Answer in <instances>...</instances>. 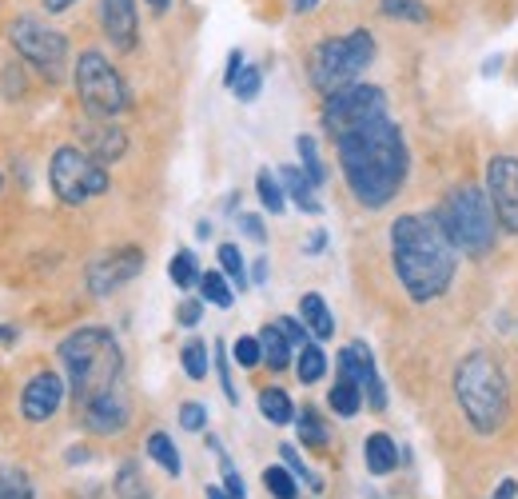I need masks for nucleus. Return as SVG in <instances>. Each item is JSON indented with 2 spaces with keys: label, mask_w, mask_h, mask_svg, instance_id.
Listing matches in <instances>:
<instances>
[{
  "label": "nucleus",
  "mask_w": 518,
  "mask_h": 499,
  "mask_svg": "<svg viewBox=\"0 0 518 499\" xmlns=\"http://www.w3.org/2000/svg\"><path fill=\"white\" fill-rule=\"evenodd\" d=\"M335 148H339L343 180L363 208H387L399 196L411 156H407L403 128L395 120L379 116L371 124H359V128L335 136Z\"/></svg>",
  "instance_id": "obj_1"
},
{
  "label": "nucleus",
  "mask_w": 518,
  "mask_h": 499,
  "mask_svg": "<svg viewBox=\"0 0 518 499\" xmlns=\"http://www.w3.org/2000/svg\"><path fill=\"white\" fill-rule=\"evenodd\" d=\"M391 264H395L403 292L415 304H427L451 288L459 252L435 216L411 212V216H399L391 224Z\"/></svg>",
  "instance_id": "obj_2"
},
{
  "label": "nucleus",
  "mask_w": 518,
  "mask_h": 499,
  "mask_svg": "<svg viewBox=\"0 0 518 499\" xmlns=\"http://www.w3.org/2000/svg\"><path fill=\"white\" fill-rule=\"evenodd\" d=\"M60 364L68 372V388H72V400L80 408L88 400L120 388V376H124L120 344L104 328H80V332H72L60 344Z\"/></svg>",
  "instance_id": "obj_3"
},
{
  "label": "nucleus",
  "mask_w": 518,
  "mask_h": 499,
  "mask_svg": "<svg viewBox=\"0 0 518 499\" xmlns=\"http://www.w3.org/2000/svg\"><path fill=\"white\" fill-rule=\"evenodd\" d=\"M455 400L467 424L479 436H495L511 416V384L507 368L491 352H471L455 368Z\"/></svg>",
  "instance_id": "obj_4"
},
{
  "label": "nucleus",
  "mask_w": 518,
  "mask_h": 499,
  "mask_svg": "<svg viewBox=\"0 0 518 499\" xmlns=\"http://www.w3.org/2000/svg\"><path fill=\"white\" fill-rule=\"evenodd\" d=\"M435 220L443 224L447 240L455 244V252L463 256H487L495 248L499 236V216L491 208V196L475 184H459L443 196V204L435 208Z\"/></svg>",
  "instance_id": "obj_5"
},
{
  "label": "nucleus",
  "mask_w": 518,
  "mask_h": 499,
  "mask_svg": "<svg viewBox=\"0 0 518 499\" xmlns=\"http://www.w3.org/2000/svg\"><path fill=\"white\" fill-rule=\"evenodd\" d=\"M375 60V36L367 28H351L343 36H331L323 40L315 52H311V84L331 96L347 84H355V76Z\"/></svg>",
  "instance_id": "obj_6"
},
{
  "label": "nucleus",
  "mask_w": 518,
  "mask_h": 499,
  "mask_svg": "<svg viewBox=\"0 0 518 499\" xmlns=\"http://www.w3.org/2000/svg\"><path fill=\"white\" fill-rule=\"evenodd\" d=\"M48 184H52V192L64 204H88V200H96V196L108 192V168L88 148L64 144V148L52 152Z\"/></svg>",
  "instance_id": "obj_7"
},
{
  "label": "nucleus",
  "mask_w": 518,
  "mask_h": 499,
  "mask_svg": "<svg viewBox=\"0 0 518 499\" xmlns=\"http://www.w3.org/2000/svg\"><path fill=\"white\" fill-rule=\"evenodd\" d=\"M76 96H80L84 112L96 120H112L116 112L128 108V88H124L120 72L108 64L104 52H92V48L76 56Z\"/></svg>",
  "instance_id": "obj_8"
},
{
  "label": "nucleus",
  "mask_w": 518,
  "mask_h": 499,
  "mask_svg": "<svg viewBox=\"0 0 518 499\" xmlns=\"http://www.w3.org/2000/svg\"><path fill=\"white\" fill-rule=\"evenodd\" d=\"M8 40L44 80H64V72H68V40H64V32L40 24L36 16H16L8 24Z\"/></svg>",
  "instance_id": "obj_9"
},
{
  "label": "nucleus",
  "mask_w": 518,
  "mask_h": 499,
  "mask_svg": "<svg viewBox=\"0 0 518 499\" xmlns=\"http://www.w3.org/2000/svg\"><path fill=\"white\" fill-rule=\"evenodd\" d=\"M379 116H387V96L375 84H347L323 100V128L331 136H343L359 124L379 120Z\"/></svg>",
  "instance_id": "obj_10"
},
{
  "label": "nucleus",
  "mask_w": 518,
  "mask_h": 499,
  "mask_svg": "<svg viewBox=\"0 0 518 499\" xmlns=\"http://www.w3.org/2000/svg\"><path fill=\"white\" fill-rule=\"evenodd\" d=\"M487 196L499 224L518 236V156H495L487 164Z\"/></svg>",
  "instance_id": "obj_11"
},
{
  "label": "nucleus",
  "mask_w": 518,
  "mask_h": 499,
  "mask_svg": "<svg viewBox=\"0 0 518 499\" xmlns=\"http://www.w3.org/2000/svg\"><path fill=\"white\" fill-rule=\"evenodd\" d=\"M140 268H144V252H140V248L108 252V256H100V260L88 268V288H92L96 296H108V292H116L120 284L136 280Z\"/></svg>",
  "instance_id": "obj_12"
},
{
  "label": "nucleus",
  "mask_w": 518,
  "mask_h": 499,
  "mask_svg": "<svg viewBox=\"0 0 518 499\" xmlns=\"http://www.w3.org/2000/svg\"><path fill=\"white\" fill-rule=\"evenodd\" d=\"M80 420H84V428L96 432V436H116V432H124L128 420H132V404H128V396H124V384L112 388V392H104V396H96V400H88V404L80 408Z\"/></svg>",
  "instance_id": "obj_13"
},
{
  "label": "nucleus",
  "mask_w": 518,
  "mask_h": 499,
  "mask_svg": "<svg viewBox=\"0 0 518 499\" xmlns=\"http://www.w3.org/2000/svg\"><path fill=\"white\" fill-rule=\"evenodd\" d=\"M60 400H64V380L56 372H36L28 384H24V396H20V416L28 424H44L60 412Z\"/></svg>",
  "instance_id": "obj_14"
},
{
  "label": "nucleus",
  "mask_w": 518,
  "mask_h": 499,
  "mask_svg": "<svg viewBox=\"0 0 518 499\" xmlns=\"http://www.w3.org/2000/svg\"><path fill=\"white\" fill-rule=\"evenodd\" d=\"M100 24L120 52L136 48V0H100Z\"/></svg>",
  "instance_id": "obj_15"
},
{
  "label": "nucleus",
  "mask_w": 518,
  "mask_h": 499,
  "mask_svg": "<svg viewBox=\"0 0 518 499\" xmlns=\"http://www.w3.org/2000/svg\"><path fill=\"white\" fill-rule=\"evenodd\" d=\"M84 144H88V152H92L100 164H112V160H120V156L128 152L124 128H116V124H108V120L88 124V128H84Z\"/></svg>",
  "instance_id": "obj_16"
},
{
  "label": "nucleus",
  "mask_w": 518,
  "mask_h": 499,
  "mask_svg": "<svg viewBox=\"0 0 518 499\" xmlns=\"http://www.w3.org/2000/svg\"><path fill=\"white\" fill-rule=\"evenodd\" d=\"M363 460H367V472H371V476H391V472L399 468V448H395L391 436L375 432V436H367V444H363Z\"/></svg>",
  "instance_id": "obj_17"
},
{
  "label": "nucleus",
  "mask_w": 518,
  "mask_h": 499,
  "mask_svg": "<svg viewBox=\"0 0 518 499\" xmlns=\"http://www.w3.org/2000/svg\"><path fill=\"white\" fill-rule=\"evenodd\" d=\"M279 184H283L287 200H295L307 216H319V212H323V204L311 196V192H315V184L307 180V172H303V168H279Z\"/></svg>",
  "instance_id": "obj_18"
},
{
  "label": "nucleus",
  "mask_w": 518,
  "mask_h": 499,
  "mask_svg": "<svg viewBox=\"0 0 518 499\" xmlns=\"http://www.w3.org/2000/svg\"><path fill=\"white\" fill-rule=\"evenodd\" d=\"M299 316H303V324H307L311 336H319V340H331V336H335V320H331V308L323 304V296L307 292V296L299 300Z\"/></svg>",
  "instance_id": "obj_19"
},
{
  "label": "nucleus",
  "mask_w": 518,
  "mask_h": 499,
  "mask_svg": "<svg viewBox=\"0 0 518 499\" xmlns=\"http://www.w3.org/2000/svg\"><path fill=\"white\" fill-rule=\"evenodd\" d=\"M259 348H263V364H267L271 372H283V368L291 364V352H295L279 324H267V328L259 332Z\"/></svg>",
  "instance_id": "obj_20"
},
{
  "label": "nucleus",
  "mask_w": 518,
  "mask_h": 499,
  "mask_svg": "<svg viewBox=\"0 0 518 499\" xmlns=\"http://www.w3.org/2000/svg\"><path fill=\"white\" fill-rule=\"evenodd\" d=\"M327 404H331V412H335V416H343V420L359 416V408H363V384L339 372V380H335V388H331Z\"/></svg>",
  "instance_id": "obj_21"
},
{
  "label": "nucleus",
  "mask_w": 518,
  "mask_h": 499,
  "mask_svg": "<svg viewBox=\"0 0 518 499\" xmlns=\"http://www.w3.org/2000/svg\"><path fill=\"white\" fill-rule=\"evenodd\" d=\"M339 372L351 376V380H359V384H367V380L375 376V356H371V348H367V344H347V348L339 352Z\"/></svg>",
  "instance_id": "obj_22"
},
{
  "label": "nucleus",
  "mask_w": 518,
  "mask_h": 499,
  "mask_svg": "<svg viewBox=\"0 0 518 499\" xmlns=\"http://www.w3.org/2000/svg\"><path fill=\"white\" fill-rule=\"evenodd\" d=\"M200 300L212 304V308H232V304H236L232 280H228L224 272H204V276H200Z\"/></svg>",
  "instance_id": "obj_23"
},
{
  "label": "nucleus",
  "mask_w": 518,
  "mask_h": 499,
  "mask_svg": "<svg viewBox=\"0 0 518 499\" xmlns=\"http://www.w3.org/2000/svg\"><path fill=\"white\" fill-rule=\"evenodd\" d=\"M116 499H152V488H148V480H144L136 460L120 464V472H116Z\"/></svg>",
  "instance_id": "obj_24"
},
{
  "label": "nucleus",
  "mask_w": 518,
  "mask_h": 499,
  "mask_svg": "<svg viewBox=\"0 0 518 499\" xmlns=\"http://www.w3.org/2000/svg\"><path fill=\"white\" fill-rule=\"evenodd\" d=\"M259 412H263L267 424H291V420H295L291 396L279 392V388H263V392H259Z\"/></svg>",
  "instance_id": "obj_25"
},
{
  "label": "nucleus",
  "mask_w": 518,
  "mask_h": 499,
  "mask_svg": "<svg viewBox=\"0 0 518 499\" xmlns=\"http://www.w3.org/2000/svg\"><path fill=\"white\" fill-rule=\"evenodd\" d=\"M148 456H152L168 476H180V472H184L180 452H176V444H172V436H168V432H152V436H148Z\"/></svg>",
  "instance_id": "obj_26"
},
{
  "label": "nucleus",
  "mask_w": 518,
  "mask_h": 499,
  "mask_svg": "<svg viewBox=\"0 0 518 499\" xmlns=\"http://www.w3.org/2000/svg\"><path fill=\"white\" fill-rule=\"evenodd\" d=\"M168 276H172V284H176V288H184V292H188V288H200V276H204V272H200L196 256H192L188 248H180V252L172 256V264H168Z\"/></svg>",
  "instance_id": "obj_27"
},
{
  "label": "nucleus",
  "mask_w": 518,
  "mask_h": 499,
  "mask_svg": "<svg viewBox=\"0 0 518 499\" xmlns=\"http://www.w3.org/2000/svg\"><path fill=\"white\" fill-rule=\"evenodd\" d=\"M295 372H299V384H319L323 372H327V356L319 344H303L299 348V360H295Z\"/></svg>",
  "instance_id": "obj_28"
},
{
  "label": "nucleus",
  "mask_w": 518,
  "mask_h": 499,
  "mask_svg": "<svg viewBox=\"0 0 518 499\" xmlns=\"http://www.w3.org/2000/svg\"><path fill=\"white\" fill-rule=\"evenodd\" d=\"M256 192H259V204L271 212V216H279L283 208H287V192H283V184H279V176H271L267 168L256 176Z\"/></svg>",
  "instance_id": "obj_29"
},
{
  "label": "nucleus",
  "mask_w": 518,
  "mask_h": 499,
  "mask_svg": "<svg viewBox=\"0 0 518 499\" xmlns=\"http://www.w3.org/2000/svg\"><path fill=\"white\" fill-rule=\"evenodd\" d=\"M295 152H299V160H303L307 180L319 188V184L327 180V168H323V160H319V144H315V136H299V140H295Z\"/></svg>",
  "instance_id": "obj_30"
},
{
  "label": "nucleus",
  "mask_w": 518,
  "mask_h": 499,
  "mask_svg": "<svg viewBox=\"0 0 518 499\" xmlns=\"http://www.w3.org/2000/svg\"><path fill=\"white\" fill-rule=\"evenodd\" d=\"M220 268H224V276L232 280V288L236 292H244L248 288V268H244V252L236 248V244H220Z\"/></svg>",
  "instance_id": "obj_31"
},
{
  "label": "nucleus",
  "mask_w": 518,
  "mask_h": 499,
  "mask_svg": "<svg viewBox=\"0 0 518 499\" xmlns=\"http://www.w3.org/2000/svg\"><path fill=\"white\" fill-rule=\"evenodd\" d=\"M379 8H383V16L407 20V24H427L431 20V12H427L423 0H379Z\"/></svg>",
  "instance_id": "obj_32"
},
{
  "label": "nucleus",
  "mask_w": 518,
  "mask_h": 499,
  "mask_svg": "<svg viewBox=\"0 0 518 499\" xmlns=\"http://www.w3.org/2000/svg\"><path fill=\"white\" fill-rule=\"evenodd\" d=\"M263 488L275 499H299V484H295L291 468H267L263 472Z\"/></svg>",
  "instance_id": "obj_33"
},
{
  "label": "nucleus",
  "mask_w": 518,
  "mask_h": 499,
  "mask_svg": "<svg viewBox=\"0 0 518 499\" xmlns=\"http://www.w3.org/2000/svg\"><path fill=\"white\" fill-rule=\"evenodd\" d=\"M180 364H184V372H188L192 380H204V376H208V344H204V340H188V344L180 348Z\"/></svg>",
  "instance_id": "obj_34"
},
{
  "label": "nucleus",
  "mask_w": 518,
  "mask_h": 499,
  "mask_svg": "<svg viewBox=\"0 0 518 499\" xmlns=\"http://www.w3.org/2000/svg\"><path fill=\"white\" fill-rule=\"evenodd\" d=\"M295 428H299V440H303L307 448H323V444H327V428H323V420H319L315 408H303L299 420H295Z\"/></svg>",
  "instance_id": "obj_35"
},
{
  "label": "nucleus",
  "mask_w": 518,
  "mask_h": 499,
  "mask_svg": "<svg viewBox=\"0 0 518 499\" xmlns=\"http://www.w3.org/2000/svg\"><path fill=\"white\" fill-rule=\"evenodd\" d=\"M0 499H32V484L20 468H0Z\"/></svg>",
  "instance_id": "obj_36"
},
{
  "label": "nucleus",
  "mask_w": 518,
  "mask_h": 499,
  "mask_svg": "<svg viewBox=\"0 0 518 499\" xmlns=\"http://www.w3.org/2000/svg\"><path fill=\"white\" fill-rule=\"evenodd\" d=\"M259 84H263V72H259L256 64H244V72L236 76V84H232V92H236V100H244V104H252L259 96Z\"/></svg>",
  "instance_id": "obj_37"
},
{
  "label": "nucleus",
  "mask_w": 518,
  "mask_h": 499,
  "mask_svg": "<svg viewBox=\"0 0 518 499\" xmlns=\"http://www.w3.org/2000/svg\"><path fill=\"white\" fill-rule=\"evenodd\" d=\"M232 356H236V364H240V368H256V364H263L259 336H240V340H236V348H232Z\"/></svg>",
  "instance_id": "obj_38"
},
{
  "label": "nucleus",
  "mask_w": 518,
  "mask_h": 499,
  "mask_svg": "<svg viewBox=\"0 0 518 499\" xmlns=\"http://www.w3.org/2000/svg\"><path fill=\"white\" fill-rule=\"evenodd\" d=\"M180 428H188V432H204V428H208V408H204V404H196V400L180 404Z\"/></svg>",
  "instance_id": "obj_39"
},
{
  "label": "nucleus",
  "mask_w": 518,
  "mask_h": 499,
  "mask_svg": "<svg viewBox=\"0 0 518 499\" xmlns=\"http://www.w3.org/2000/svg\"><path fill=\"white\" fill-rule=\"evenodd\" d=\"M216 368H220V388H224L228 404H240V396H236V384H232V372H228V352H224V344H216Z\"/></svg>",
  "instance_id": "obj_40"
},
{
  "label": "nucleus",
  "mask_w": 518,
  "mask_h": 499,
  "mask_svg": "<svg viewBox=\"0 0 518 499\" xmlns=\"http://www.w3.org/2000/svg\"><path fill=\"white\" fill-rule=\"evenodd\" d=\"M279 456H283V464H287V468H291V472H295V480H307V484H311V488H319V480H315V476H311V472H307V464H303V460H299V452H295V448H291V444H283V448H279Z\"/></svg>",
  "instance_id": "obj_41"
},
{
  "label": "nucleus",
  "mask_w": 518,
  "mask_h": 499,
  "mask_svg": "<svg viewBox=\"0 0 518 499\" xmlns=\"http://www.w3.org/2000/svg\"><path fill=\"white\" fill-rule=\"evenodd\" d=\"M275 324L283 328V336L291 340V348H303V344H307V324H299L295 316H279Z\"/></svg>",
  "instance_id": "obj_42"
},
{
  "label": "nucleus",
  "mask_w": 518,
  "mask_h": 499,
  "mask_svg": "<svg viewBox=\"0 0 518 499\" xmlns=\"http://www.w3.org/2000/svg\"><path fill=\"white\" fill-rule=\"evenodd\" d=\"M176 320H180L184 328H196V324L204 320V300H184V304L176 308Z\"/></svg>",
  "instance_id": "obj_43"
},
{
  "label": "nucleus",
  "mask_w": 518,
  "mask_h": 499,
  "mask_svg": "<svg viewBox=\"0 0 518 499\" xmlns=\"http://www.w3.org/2000/svg\"><path fill=\"white\" fill-rule=\"evenodd\" d=\"M363 400H367L375 412H383V408H387V392H383V380H379V372H375V376L363 384Z\"/></svg>",
  "instance_id": "obj_44"
},
{
  "label": "nucleus",
  "mask_w": 518,
  "mask_h": 499,
  "mask_svg": "<svg viewBox=\"0 0 518 499\" xmlns=\"http://www.w3.org/2000/svg\"><path fill=\"white\" fill-rule=\"evenodd\" d=\"M240 228H244L256 244H267V228H263V220H259V216H252V212H248V216H240Z\"/></svg>",
  "instance_id": "obj_45"
},
{
  "label": "nucleus",
  "mask_w": 518,
  "mask_h": 499,
  "mask_svg": "<svg viewBox=\"0 0 518 499\" xmlns=\"http://www.w3.org/2000/svg\"><path fill=\"white\" fill-rule=\"evenodd\" d=\"M240 72H244V52H240V48H232V52H228V68H224V84L232 88Z\"/></svg>",
  "instance_id": "obj_46"
},
{
  "label": "nucleus",
  "mask_w": 518,
  "mask_h": 499,
  "mask_svg": "<svg viewBox=\"0 0 518 499\" xmlns=\"http://www.w3.org/2000/svg\"><path fill=\"white\" fill-rule=\"evenodd\" d=\"M515 496H518V484H515V480H503V484L495 488V496H491V499H515Z\"/></svg>",
  "instance_id": "obj_47"
},
{
  "label": "nucleus",
  "mask_w": 518,
  "mask_h": 499,
  "mask_svg": "<svg viewBox=\"0 0 518 499\" xmlns=\"http://www.w3.org/2000/svg\"><path fill=\"white\" fill-rule=\"evenodd\" d=\"M323 248H327V236H323V232H315V236L307 240V252H311V256H319Z\"/></svg>",
  "instance_id": "obj_48"
},
{
  "label": "nucleus",
  "mask_w": 518,
  "mask_h": 499,
  "mask_svg": "<svg viewBox=\"0 0 518 499\" xmlns=\"http://www.w3.org/2000/svg\"><path fill=\"white\" fill-rule=\"evenodd\" d=\"M315 8H319V0H291V12H299V16L303 12H315Z\"/></svg>",
  "instance_id": "obj_49"
},
{
  "label": "nucleus",
  "mask_w": 518,
  "mask_h": 499,
  "mask_svg": "<svg viewBox=\"0 0 518 499\" xmlns=\"http://www.w3.org/2000/svg\"><path fill=\"white\" fill-rule=\"evenodd\" d=\"M72 4H76V0H44L48 12H64V8H72Z\"/></svg>",
  "instance_id": "obj_50"
},
{
  "label": "nucleus",
  "mask_w": 518,
  "mask_h": 499,
  "mask_svg": "<svg viewBox=\"0 0 518 499\" xmlns=\"http://www.w3.org/2000/svg\"><path fill=\"white\" fill-rule=\"evenodd\" d=\"M252 280H256V284H263V280H267V260H256V268H252Z\"/></svg>",
  "instance_id": "obj_51"
},
{
  "label": "nucleus",
  "mask_w": 518,
  "mask_h": 499,
  "mask_svg": "<svg viewBox=\"0 0 518 499\" xmlns=\"http://www.w3.org/2000/svg\"><path fill=\"white\" fill-rule=\"evenodd\" d=\"M196 236H200V240H208V236H212V224H208V220H200V224H196Z\"/></svg>",
  "instance_id": "obj_52"
},
{
  "label": "nucleus",
  "mask_w": 518,
  "mask_h": 499,
  "mask_svg": "<svg viewBox=\"0 0 518 499\" xmlns=\"http://www.w3.org/2000/svg\"><path fill=\"white\" fill-rule=\"evenodd\" d=\"M208 499H232L228 492H220V488H208Z\"/></svg>",
  "instance_id": "obj_53"
},
{
  "label": "nucleus",
  "mask_w": 518,
  "mask_h": 499,
  "mask_svg": "<svg viewBox=\"0 0 518 499\" xmlns=\"http://www.w3.org/2000/svg\"><path fill=\"white\" fill-rule=\"evenodd\" d=\"M148 4H152V12H164L168 8V0H148Z\"/></svg>",
  "instance_id": "obj_54"
}]
</instances>
